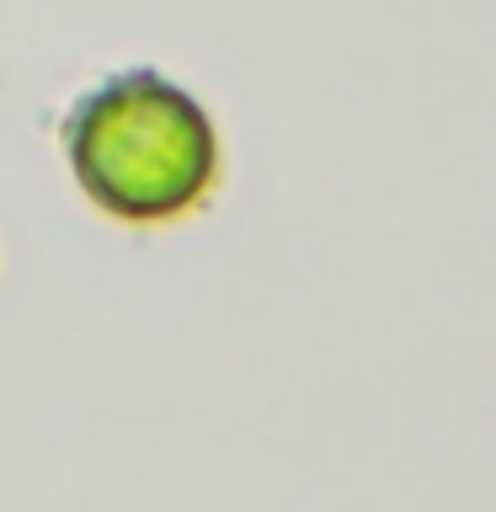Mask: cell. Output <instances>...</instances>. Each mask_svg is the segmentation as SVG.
I'll return each mask as SVG.
<instances>
[{"mask_svg": "<svg viewBox=\"0 0 496 512\" xmlns=\"http://www.w3.org/2000/svg\"><path fill=\"white\" fill-rule=\"evenodd\" d=\"M64 139L91 203L128 224L187 214L219 166L208 112L160 70L107 75L75 102Z\"/></svg>", "mask_w": 496, "mask_h": 512, "instance_id": "1", "label": "cell"}]
</instances>
